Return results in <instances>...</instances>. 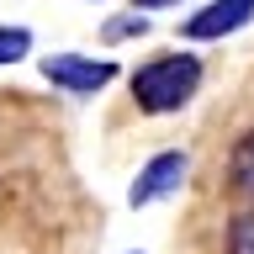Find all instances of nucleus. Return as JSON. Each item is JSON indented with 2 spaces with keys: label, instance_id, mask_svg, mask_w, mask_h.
Wrapping results in <instances>:
<instances>
[{
  "label": "nucleus",
  "instance_id": "f257e3e1",
  "mask_svg": "<svg viewBox=\"0 0 254 254\" xmlns=\"http://www.w3.org/2000/svg\"><path fill=\"white\" fill-rule=\"evenodd\" d=\"M201 59L186 53V48H175V53H159V59L138 64L132 74H127V95H132V106L143 117H175V111H186L201 90Z\"/></svg>",
  "mask_w": 254,
  "mask_h": 254
},
{
  "label": "nucleus",
  "instance_id": "f03ea898",
  "mask_svg": "<svg viewBox=\"0 0 254 254\" xmlns=\"http://www.w3.org/2000/svg\"><path fill=\"white\" fill-rule=\"evenodd\" d=\"M37 74L53 85V90L64 95H101L106 85H117V59H90V53H43V64H37Z\"/></svg>",
  "mask_w": 254,
  "mask_h": 254
},
{
  "label": "nucleus",
  "instance_id": "7ed1b4c3",
  "mask_svg": "<svg viewBox=\"0 0 254 254\" xmlns=\"http://www.w3.org/2000/svg\"><path fill=\"white\" fill-rule=\"evenodd\" d=\"M186 170H190L186 148H159V154L148 159L138 175H132V186H127V206H132V212H143V206L170 201L175 190L186 186Z\"/></svg>",
  "mask_w": 254,
  "mask_h": 254
},
{
  "label": "nucleus",
  "instance_id": "20e7f679",
  "mask_svg": "<svg viewBox=\"0 0 254 254\" xmlns=\"http://www.w3.org/2000/svg\"><path fill=\"white\" fill-rule=\"evenodd\" d=\"M254 21V0H201L196 11L180 21V37L186 43H222Z\"/></svg>",
  "mask_w": 254,
  "mask_h": 254
},
{
  "label": "nucleus",
  "instance_id": "39448f33",
  "mask_svg": "<svg viewBox=\"0 0 254 254\" xmlns=\"http://www.w3.org/2000/svg\"><path fill=\"white\" fill-rule=\"evenodd\" d=\"M148 21H154V11H138V5H127V11L106 16L101 21V43H138V37H148Z\"/></svg>",
  "mask_w": 254,
  "mask_h": 254
},
{
  "label": "nucleus",
  "instance_id": "423d86ee",
  "mask_svg": "<svg viewBox=\"0 0 254 254\" xmlns=\"http://www.w3.org/2000/svg\"><path fill=\"white\" fill-rule=\"evenodd\" d=\"M228 186L254 201V132H244V138L228 148Z\"/></svg>",
  "mask_w": 254,
  "mask_h": 254
},
{
  "label": "nucleus",
  "instance_id": "0eeeda50",
  "mask_svg": "<svg viewBox=\"0 0 254 254\" xmlns=\"http://www.w3.org/2000/svg\"><path fill=\"white\" fill-rule=\"evenodd\" d=\"M222 254H254V201L244 206V212H233V217H228Z\"/></svg>",
  "mask_w": 254,
  "mask_h": 254
},
{
  "label": "nucleus",
  "instance_id": "6e6552de",
  "mask_svg": "<svg viewBox=\"0 0 254 254\" xmlns=\"http://www.w3.org/2000/svg\"><path fill=\"white\" fill-rule=\"evenodd\" d=\"M27 53H32V32L5 21V27H0V69H5V64H21Z\"/></svg>",
  "mask_w": 254,
  "mask_h": 254
},
{
  "label": "nucleus",
  "instance_id": "1a4fd4ad",
  "mask_svg": "<svg viewBox=\"0 0 254 254\" xmlns=\"http://www.w3.org/2000/svg\"><path fill=\"white\" fill-rule=\"evenodd\" d=\"M127 5H138V11H164V5H180V0H127Z\"/></svg>",
  "mask_w": 254,
  "mask_h": 254
},
{
  "label": "nucleus",
  "instance_id": "9d476101",
  "mask_svg": "<svg viewBox=\"0 0 254 254\" xmlns=\"http://www.w3.org/2000/svg\"><path fill=\"white\" fill-rule=\"evenodd\" d=\"M127 254H143V249H127Z\"/></svg>",
  "mask_w": 254,
  "mask_h": 254
}]
</instances>
